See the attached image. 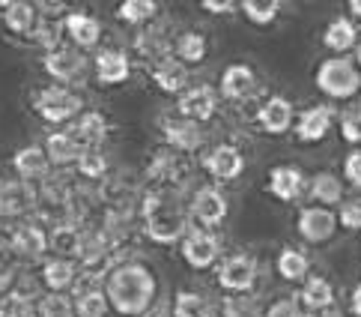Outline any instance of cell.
I'll return each mask as SVG.
<instances>
[{
    "mask_svg": "<svg viewBox=\"0 0 361 317\" xmlns=\"http://www.w3.org/2000/svg\"><path fill=\"white\" fill-rule=\"evenodd\" d=\"M314 81H317V90L331 99H353L361 90V75L355 69V63H350L346 57L322 60Z\"/></svg>",
    "mask_w": 361,
    "mask_h": 317,
    "instance_id": "obj_4",
    "label": "cell"
},
{
    "mask_svg": "<svg viewBox=\"0 0 361 317\" xmlns=\"http://www.w3.org/2000/svg\"><path fill=\"white\" fill-rule=\"evenodd\" d=\"M0 21H4V28L12 36L27 40L36 28V21H39V12H36V6L27 4V0H4V4H0Z\"/></svg>",
    "mask_w": 361,
    "mask_h": 317,
    "instance_id": "obj_25",
    "label": "cell"
},
{
    "mask_svg": "<svg viewBox=\"0 0 361 317\" xmlns=\"http://www.w3.org/2000/svg\"><path fill=\"white\" fill-rule=\"evenodd\" d=\"M346 9H350L355 18H361V0H350V4H346Z\"/></svg>",
    "mask_w": 361,
    "mask_h": 317,
    "instance_id": "obj_52",
    "label": "cell"
},
{
    "mask_svg": "<svg viewBox=\"0 0 361 317\" xmlns=\"http://www.w3.org/2000/svg\"><path fill=\"white\" fill-rule=\"evenodd\" d=\"M140 317H173L171 311H167L164 306H152L149 311H144V314H140Z\"/></svg>",
    "mask_w": 361,
    "mask_h": 317,
    "instance_id": "obj_51",
    "label": "cell"
},
{
    "mask_svg": "<svg viewBox=\"0 0 361 317\" xmlns=\"http://www.w3.org/2000/svg\"><path fill=\"white\" fill-rule=\"evenodd\" d=\"M299 299H302V306L311 309L314 314L331 311V306H334V287H331L329 278L311 275V278H305V287H302Z\"/></svg>",
    "mask_w": 361,
    "mask_h": 317,
    "instance_id": "obj_30",
    "label": "cell"
},
{
    "mask_svg": "<svg viewBox=\"0 0 361 317\" xmlns=\"http://www.w3.org/2000/svg\"><path fill=\"white\" fill-rule=\"evenodd\" d=\"M39 207L36 186L18 180V177H0V219L4 222H24Z\"/></svg>",
    "mask_w": 361,
    "mask_h": 317,
    "instance_id": "obj_6",
    "label": "cell"
},
{
    "mask_svg": "<svg viewBox=\"0 0 361 317\" xmlns=\"http://www.w3.org/2000/svg\"><path fill=\"white\" fill-rule=\"evenodd\" d=\"M137 219L140 231L147 234V239L159 246H173L179 239H185L188 234V213L179 204V198L171 189H149L137 201Z\"/></svg>",
    "mask_w": 361,
    "mask_h": 317,
    "instance_id": "obj_2",
    "label": "cell"
},
{
    "mask_svg": "<svg viewBox=\"0 0 361 317\" xmlns=\"http://www.w3.org/2000/svg\"><path fill=\"white\" fill-rule=\"evenodd\" d=\"M227 198L218 192L215 186H200L195 195H191V204H188V213L203 225V227H218L224 219H227Z\"/></svg>",
    "mask_w": 361,
    "mask_h": 317,
    "instance_id": "obj_15",
    "label": "cell"
},
{
    "mask_svg": "<svg viewBox=\"0 0 361 317\" xmlns=\"http://www.w3.org/2000/svg\"><path fill=\"white\" fill-rule=\"evenodd\" d=\"M331 123H334V111L329 105H314V108L302 111L299 123H295V138H299L302 144H317L329 135Z\"/></svg>",
    "mask_w": 361,
    "mask_h": 317,
    "instance_id": "obj_26",
    "label": "cell"
},
{
    "mask_svg": "<svg viewBox=\"0 0 361 317\" xmlns=\"http://www.w3.org/2000/svg\"><path fill=\"white\" fill-rule=\"evenodd\" d=\"M147 75H149V81L156 84L161 93H179V96H183L185 87H188V69H185L173 54L164 57V60L149 63Z\"/></svg>",
    "mask_w": 361,
    "mask_h": 317,
    "instance_id": "obj_22",
    "label": "cell"
},
{
    "mask_svg": "<svg viewBox=\"0 0 361 317\" xmlns=\"http://www.w3.org/2000/svg\"><path fill=\"white\" fill-rule=\"evenodd\" d=\"M295 231H299V237L305 243L322 246L334 237V231H338V215L326 207H305L299 213V219H295Z\"/></svg>",
    "mask_w": 361,
    "mask_h": 317,
    "instance_id": "obj_13",
    "label": "cell"
},
{
    "mask_svg": "<svg viewBox=\"0 0 361 317\" xmlns=\"http://www.w3.org/2000/svg\"><path fill=\"white\" fill-rule=\"evenodd\" d=\"M102 290L108 297V309L120 317H140L156 306V273L140 261H123L102 278Z\"/></svg>",
    "mask_w": 361,
    "mask_h": 317,
    "instance_id": "obj_1",
    "label": "cell"
},
{
    "mask_svg": "<svg viewBox=\"0 0 361 317\" xmlns=\"http://www.w3.org/2000/svg\"><path fill=\"white\" fill-rule=\"evenodd\" d=\"M278 275L283 278V282H302V278H307V270H311V263H307V255L302 249H281L278 255V263H275Z\"/></svg>",
    "mask_w": 361,
    "mask_h": 317,
    "instance_id": "obj_36",
    "label": "cell"
},
{
    "mask_svg": "<svg viewBox=\"0 0 361 317\" xmlns=\"http://www.w3.org/2000/svg\"><path fill=\"white\" fill-rule=\"evenodd\" d=\"M90 66H93V75L102 87H120L132 78V57L123 48H102Z\"/></svg>",
    "mask_w": 361,
    "mask_h": 317,
    "instance_id": "obj_10",
    "label": "cell"
},
{
    "mask_svg": "<svg viewBox=\"0 0 361 317\" xmlns=\"http://www.w3.org/2000/svg\"><path fill=\"white\" fill-rule=\"evenodd\" d=\"M355 40H358V30H355V24L346 16L329 21V28L322 30V45H326L329 52H338V54L350 52V48L355 45Z\"/></svg>",
    "mask_w": 361,
    "mask_h": 317,
    "instance_id": "obj_35",
    "label": "cell"
},
{
    "mask_svg": "<svg viewBox=\"0 0 361 317\" xmlns=\"http://www.w3.org/2000/svg\"><path fill=\"white\" fill-rule=\"evenodd\" d=\"M161 135L171 153L183 156V153H197L203 147V126L185 117H167L161 120Z\"/></svg>",
    "mask_w": 361,
    "mask_h": 317,
    "instance_id": "obj_11",
    "label": "cell"
},
{
    "mask_svg": "<svg viewBox=\"0 0 361 317\" xmlns=\"http://www.w3.org/2000/svg\"><path fill=\"white\" fill-rule=\"evenodd\" d=\"M42 150H45V159H48L51 168H60L63 171V168H72V165H78V159L84 156L87 147L69 129H57V132H51L45 138Z\"/></svg>",
    "mask_w": 361,
    "mask_h": 317,
    "instance_id": "obj_17",
    "label": "cell"
},
{
    "mask_svg": "<svg viewBox=\"0 0 361 317\" xmlns=\"http://www.w3.org/2000/svg\"><path fill=\"white\" fill-rule=\"evenodd\" d=\"M257 261L251 255H230L227 261H221L218 266V285H221L227 294H248V290L257 285Z\"/></svg>",
    "mask_w": 361,
    "mask_h": 317,
    "instance_id": "obj_9",
    "label": "cell"
},
{
    "mask_svg": "<svg viewBox=\"0 0 361 317\" xmlns=\"http://www.w3.org/2000/svg\"><path fill=\"white\" fill-rule=\"evenodd\" d=\"M173 40H176V33L171 30V24L156 18V21L144 24V28L135 33L132 48H135V54L149 66V63L164 60V57L173 54Z\"/></svg>",
    "mask_w": 361,
    "mask_h": 317,
    "instance_id": "obj_8",
    "label": "cell"
},
{
    "mask_svg": "<svg viewBox=\"0 0 361 317\" xmlns=\"http://www.w3.org/2000/svg\"><path fill=\"white\" fill-rule=\"evenodd\" d=\"M179 255H183V261L191 266V270L203 273L218 261V255H221V243H218V237L209 231H188L183 246H179Z\"/></svg>",
    "mask_w": 361,
    "mask_h": 317,
    "instance_id": "obj_12",
    "label": "cell"
},
{
    "mask_svg": "<svg viewBox=\"0 0 361 317\" xmlns=\"http://www.w3.org/2000/svg\"><path fill=\"white\" fill-rule=\"evenodd\" d=\"M30 108L36 117L51 126H66L78 120V114L84 111V96L78 90H72V87L45 84L30 93Z\"/></svg>",
    "mask_w": 361,
    "mask_h": 317,
    "instance_id": "obj_3",
    "label": "cell"
},
{
    "mask_svg": "<svg viewBox=\"0 0 361 317\" xmlns=\"http://www.w3.org/2000/svg\"><path fill=\"white\" fill-rule=\"evenodd\" d=\"M78 243H81V227L78 225H54V227H48V251L54 258L75 261V255H78Z\"/></svg>",
    "mask_w": 361,
    "mask_h": 317,
    "instance_id": "obj_31",
    "label": "cell"
},
{
    "mask_svg": "<svg viewBox=\"0 0 361 317\" xmlns=\"http://www.w3.org/2000/svg\"><path fill=\"white\" fill-rule=\"evenodd\" d=\"M203 12H212V16H230V12L236 9V4H230V0H203Z\"/></svg>",
    "mask_w": 361,
    "mask_h": 317,
    "instance_id": "obj_49",
    "label": "cell"
},
{
    "mask_svg": "<svg viewBox=\"0 0 361 317\" xmlns=\"http://www.w3.org/2000/svg\"><path fill=\"white\" fill-rule=\"evenodd\" d=\"M0 317H36V299L12 287L9 294L0 297Z\"/></svg>",
    "mask_w": 361,
    "mask_h": 317,
    "instance_id": "obj_40",
    "label": "cell"
},
{
    "mask_svg": "<svg viewBox=\"0 0 361 317\" xmlns=\"http://www.w3.org/2000/svg\"><path fill=\"white\" fill-rule=\"evenodd\" d=\"M343 174L355 189H361V150H353V153L343 159Z\"/></svg>",
    "mask_w": 361,
    "mask_h": 317,
    "instance_id": "obj_47",
    "label": "cell"
},
{
    "mask_svg": "<svg viewBox=\"0 0 361 317\" xmlns=\"http://www.w3.org/2000/svg\"><path fill=\"white\" fill-rule=\"evenodd\" d=\"M63 33L72 40V45L78 48V52H90V48H96L102 42V21L96 16H90L84 9H75V12H66L63 16Z\"/></svg>",
    "mask_w": 361,
    "mask_h": 317,
    "instance_id": "obj_14",
    "label": "cell"
},
{
    "mask_svg": "<svg viewBox=\"0 0 361 317\" xmlns=\"http://www.w3.org/2000/svg\"><path fill=\"white\" fill-rule=\"evenodd\" d=\"M239 9L245 12V18H248L251 24H272L278 18L281 12V4L278 0H245V4H239Z\"/></svg>",
    "mask_w": 361,
    "mask_h": 317,
    "instance_id": "obj_42",
    "label": "cell"
},
{
    "mask_svg": "<svg viewBox=\"0 0 361 317\" xmlns=\"http://www.w3.org/2000/svg\"><path fill=\"white\" fill-rule=\"evenodd\" d=\"M87 285H75V297H72V309L75 317H108V297L102 290V278L99 275H90Z\"/></svg>",
    "mask_w": 361,
    "mask_h": 317,
    "instance_id": "obj_24",
    "label": "cell"
},
{
    "mask_svg": "<svg viewBox=\"0 0 361 317\" xmlns=\"http://www.w3.org/2000/svg\"><path fill=\"white\" fill-rule=\"evenodd\" d=\"M311 198L322 207H331V204H343V183L338 174L331 171H319L311 177Z\"/></svg>",
    "mask_w": 361,
    "mask_h": 317,
    "instance_id": "obj_34",
    "label": "cell"
},
{
    "mask_svg": "<svg viewBox=\"0 0 361 317\" xmlns=\"http://www.w3.org/2000/svg\"><path fill=\"white\" fill-rule=\"evenodd\" d=\"M293 102L287 96H269L263 108L257 111V126L266 132V135H283L293 129Z\"/></svg>",
    "mask_w": 361,
    "mask_h": 317,
    "instance_id": "obj_21",
    "label": "cell"
},
{
    "mask_svg": "<svg viewBox=\"0 0 361 317\" xmlns=\"http://www.w3.org/2000/svg\"><path fill=\"white\" fill-rule=\"evenodd\" d=\"M69 132L78 138V141H81L87 150H102V144H105L108 135H111V120H108L102 111L84 108V111L78 114V120L69 126Z\"/></svg>",
    "mask_w": 361,
    "mask_h": 317,
    "instance_id": "obj_19",
    "label": "cell"
},
{
    "mask_svg": "<svg viewBox=\"0 0 361 317\" xmlns=\"http://www.w3.org/2000/svg\"><path fill=\"white\" fill-rule=\"evenodd\" d=\"M221 317H257V309L248 306L245 299H224Z\"/></svg>",
    "mask_w": 361,
    "mask_h": 317,
    "instance_id": "obj_48",
    "label": "cell"
},
{
    "mask_svg": "<svg viewBox=\"0 0 361 317\" xmlns=\"http://www.w3.org/2000/svg\"><path fill=\"white\" fill-rule=\"evenodd\" d=\"M341 135H343L346 144H358L361 147V117H358V114H343Z\"/></svg>",
    "mask_w": 361,
    "mask_h": 317,
    "instance_id": "obj_45",
    "label": "cell"
},
{
    "mask_svg": "<svg viewBox=\"0 0 361 317\" xmlns=\"http://www.w3.org/2000/svg\"><path fill=\"white\" fill-rule=\"evenodd\" d=\"M266 317H302L299 299H293V297H281V299H275L272 306L266 309Z\"/></svg>",
    "mask_w": 361,
    "mask_h": 317,
    "instance_id": "obj_44",
    "label": "cell"
},
{
    "mask_svg": "<svg viewBox=\"0 0 361 317\" xmlns=\"http://www.w3.org/2000/svg\"><path fill=\"white\" fill-rule=\"evenodd\" d=\"M209 54V42L200 30H185V33H176L173 40V57L183 63H203V57Z\"/></svg>",
    "mask_w": 361,
    "mask_h": 317,
    "instance_id": "obj_33",
    "label": "cell"
},
{
    "mask_svg": "<svg viewBox=\"0 0 361 317\" xmlns=\"http://www.w3.org/2000/svg\"><path fill=\"white\" fill-rule=\"evenodd\" d=\"M179 117L185 120H195V123H209L218 111V93L212 90L209 84H197V87H188V90L179 96L176 102Z\"/></svg>",
    "mask_w": 361,
    "mask_h": 317,
    "instance_id": "obj_16",
    "label": "cell"
},
{
    "mask_svg": "<svg viewBox=\"0 0 361 317\" xmlns=\"http://www.w3.org/2000/svg\"><path fill=\"white\" fill-rule=\"evenodd\" d=\"M39 282L48 294H69L78 285V263L66 258H45L39 270Z\"/></svg>",
    "mask_w": 361,
    "mask_h": 317,
    "instance_id": "obj_20",
    "label": "cell"
},
{
    "mask_svg": "<svg viewBox=\"0 0 361 317\" xmlns=\"http://www.w3.org/2000/svg\"><path fill=\"white\" fill-rule=\"evenodd\" d=\"M42 72L60 87H75V84L87 81L90 60L84 57V52H78V48L60 45V48H54V52L42 54Z\"/></svg>",
    "mask_w": 361,
    "mask_h": 317,
    "instance_id": "obj_5",
    "label": "cell"
},
{
    "mask_svg": "<svg viewBox=\"0 0 361 317\" xmlns=\"http://www.w3.org/2000/svg\"><path fill=\"white\" fill-rule=\"evenodd\" d=\"M173 317H215L209 299L197 290H176L173 294Z\"/></svg>",
    "mask_w": 361,
    "mask_h": 317,
    "instance_id": "obj_37",
    "label": "cell"
},
{
    "mask_svg": "<svg viewBox=\"0 0 361 317\" xmlns=\"http://www.w3.org/2000/svg\"><path fill=\"white\" fill-rule=\"evenodd\" d=\"M355 63H358V66H361V45L355 48Z\"/></svg>",
    "mask_w": 361,
    "mask_h": 317,
    "instance_id": "obj_53",
    "label": "cell"
},
{
    "mask_svg": "<svg viewBox=\"0 0 361 317\" xmlns=\"http://www.w3.org/2000/svg\"><path fill=\"white\" fill-rule=\"evenodd\" d=\"M36 12H39V9H36ZM60 40H63V18L42 16V12H39V21H36L33 33L27 36V42L36 45V48H42V54H48V52H54V48H60Z\"/></svg>",
    "mask_w": 361,
    "mask_h": 317,
    "instance_id": "obj_32",
    "label": "cell"
},
{
    "mask_svg": "<svg viewBox=\"0 0 361 317\" xmlns=\"http://www.w3.org/2000/svg\"><path fill=\"white\" fill-rule=\"evenodd\" d=\"M36 317H75L69 294H45L36 299Z\"/></svg>",
    "mask_w": 361,
    "mask_h": 317,
    "instance_id": "obj_41",
    "label": "cell"
},
{
    "mask_svg": "<svg viewBox=\"0 0 361 317\" xmlns=\"http://www.w3.org/2000/svg\"><path fill=\"white\" fill-rule=\"evenodd\" d=\"M203 165H206V171H209L215 180L230 183V180H236V177H242L245 156L239 153L233 144H218V147H212L209 153H206Z\"/></svg>",
    "mask_w": 361,
    "mask_h": 317,
    "instance_id": "obj_23",
    "label": "cell"
},
{
    "mask_svg": "<svg viewBox=\"0 0 361 317\" xmlns=\"http://www.w3.org/2000/svg\"><path fill=\"white\" fill-rule=\"evenodd\" d=\"M311 317H338V314H331V311H322V314H311Z\"/></svg>",
    "mask_w": 361,
    "mask_h": 317,
    "instance_id": "obj_54",
    "label": "cell"
},
{
    "mask_svg": "<svg viewBox=\"0 0 361 317\" xmlns=\"http://www.w3.org/2000/svg\"><path fill=\"white\" fill-rule=\"evenodd\" d=\"M117 18L123 24H132V28H144V24L159 18V4L152 0H126L117 6Z\"/></svg>",
    "mask_w": 361,
    "mask_h": 317,
    "instance_id": "obj_38",
    "label": "cell"
},
{
    "mask_svg": "<svg viewBox=\"0 0 361 317\" xmlns=\"http://www.w3.org/2000/svg\"><path fill=\"white\" fill-rule=\"evenodd\" d=\"M269 192L278 201H299V195L305 192V174L293 165H278V168L269 171Z\"/></svg>",
    "mask_w": 361,
    "mask_h": 317,
    "instance_id": "obj_28",
    "label": "cell"
},
{
    "mask_svg": "<svg viewBox=\"0 0 361 317\" xmlns=\"http://www.w3.org/2000/svg\"><path fill=\"white\" fill-rule=\"evenodd\" d=\"M12 171H16L18 180L30 183V186H39L45 177L51 174V165L45 159V150L39 144H24L12 153Z\"/></svg>",
    "mask_w": 361,
    "mask_h": 317,
    "instance_id": "obj_18",
    "label": "cell"
},
{
    "mask_svg": "<svg viewBox=\"0 0 361 317\" xmlns=\"http://www.w3.org/2000/svg\"><path fill=\"white\" fill-rule=\"evenodd\" d=\"M179 177H183V162H179L176 153L171 150H159V153H152L149 162H147V180L156 183V189H164L173 186Z\"/></svg>",
    "mask_w": 361,
    "mask_h": 317,
    "instance_id": "obj_29",
    "label": "cell"
},
{
    "mask_svg": "<svg viewBox=\"0 0 361 317\" xmlns=\"http://www.w3.org/2000/svg\"><path fill=\"white\" fill-rule=\"evenodd\" d=\"M16 275H18V270H16V263H12V258L6 251H0V297L9 294V287L16 285Z\"/></svg>",
    "mask_w": 361,
    "mask_h": 317,
    "instance_id": "obj_46",
    "label": "cell"
},
{
    "mask_svg": "<svg viewBox=\"0 0 361 317\" xmlns=\"http://www.w3.org/2000/svg\"><path fill=\"white\" fill-rule=\"evenodd\" d=\"M78 174L90 183H102L108 180V171H111V162H108V153H102V150H84V156L78 159Z\"/></svg>",
    "mask_w": 361,
    "mask_h": 317,
    "instance_id": "obj_39",
    "label": "cell"
},
{
    "mask_svg": "<svg viewBox=\"0 0 361 317\" xmlns=\"http://www.w3.org/2000/svg\"><path fill=\"white\" fill-rule=\"evenodd\" d=\"M350 309H353V314H355V317H361V285L353 290V297H350Z\"/></svg>",
    "mask_w": 361,
    "mask_h": 317,
    "instance_id": "obj_50",
    "label": "cell"
},
{
    "mask_svg": "<svg viewBox=\"0 0 361 317\" xmlns=\"http://www.w3.org/2000/svg\"><path fill=\"white\" fill-rule=\"evenodd\" d=\"M218 87H221V96L227 102H242V99H248L257 90V75L245 63H233V66L221 72V84Z\"/></svg>",
    "mask_w": 361,
    "mask_h": 317,
    "instance_id": "obj_27",
    "label": "cell"
},
{
    "mask_svg": "<svg viewBox=\"0 0 361 317\" xmlns=\"http://www.w3.org/2000/svg\"><path fill=\"white\" fill-rule=\"evenodd\" d=\"M6 251L16 255L18 261H27V263H36V261H45L48 255V231L42 222L36 219H24V222H16L12 231L6 237Z\"/></svg>",
    "mask_w": 361,
    "mask_h": 317,
    "instance_id": "obj_7",
    "label": "cell"
},
{
    "mask_svg": "<svg viewBox=\"0 0 361 317\" xmlns=\"http://www.w3.org/2000/svg\"><path fill=\"white\" fill-rule=\"evenodd\" d=\"M338 225L346 231H361V201H343L338 210Z\"/></svg>",
    "mask_w": 361,
    "mask_h": 317,
    "instance_id": "obj_43",
    "label": "cell"
}]
</instances>
